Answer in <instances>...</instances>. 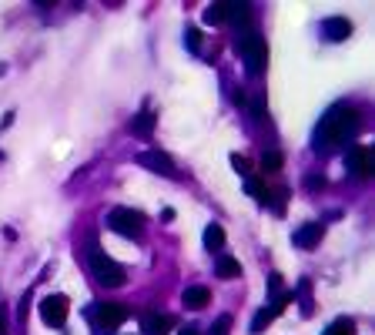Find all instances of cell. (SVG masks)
<instances>
[{
    "label": "cell",
    "mask_w": 375,
    "mask_h": 335,
    "mask_svg": "<svg viewBox=\"0 0 375 335\" xmlns=\"http://www.w3.org/2000/svg\"><path fill=\"white\" fill-rule=\"evenodd\" d=\"M359 131H362L359 111H355V107H345V104H335V107L319 121V128H315V148H338V144L352 141Z\"/></svg>",
    "instance_id": "1"
},
{
    "label": "cell",
    "mask_w": 375,
    "mask_h": 335,
    "mask_svg": "<svg viewBox=\"0 0 375 335\" xmlns=\"http://www.w3.org/2000/svg\"><path fill=\"white\" fill-rule=\"evenodd\" d=\"M238 54H242V61H245V67H248V74H251V78H258L261 71H265L268 47H265V37H261L258 30H251V27H248L245 34L238 37Z\"/></svg>",
    "instance_id": "2"
},
{
    "label": "cell",
    "mask_w": 375,
    "mask_h": 335,
    "mask_svg": "<svg viewBox=\"0 0 375 335\" xmlns=\"http://www.w3.org/2000/svg\"><path fill=\"white\" fill-rule=\"evenodd\" d=\"M91 271H94V278H97V282L104 285V288H121V285H124V278H128V271L121 269V265H117L114 258L107 255V252H101V248L94 245L91 248Z\"/></svg>",
    "instance_id": "3"
},
{
    "label": "cell",
    "mask_w": 375,
    "mask_h": 335,
    "mask_svg": "<svg viewBox=\"0 0 375 335\" xmlns=\"http://www.w3.org/2000/svg\"><path fill=\"white\" fill-rule=\"evenodd\" d=\"M107 225H111V232H117V235L138 238V235L144 232V215L134 211V208H114V211L107 215Z\"/></svg>",
    "instance_id": "4"
},
{
    "label": "cell",
    "mask_w": 375,
    "mask_h": 335,
    "mask_svg": "<svg viewBox=\"0 0 375 335\" xmlns=\"http://www.w3.org/2000/svg\"><path fill=\"white\" fill-rule=\"evenodd\" d=\"M67 312H71L67 295H47L40 302V319H44V325H51V329H61L67 322Z\"/></svg>",
    "instance_id": "5"
},
{
    "label": "cell",
    "mask_w": 375,
    "mask_h": 335,
    "mask_svg": "<svg viewBox=\"0 0 375 335\" xmlns=\"http://www.w3.org/2000/svg\"><path fill=\"white\" fill-rule=\"evenodd\" d=\"M345 165H349V171L355 178H372V171H375L372 148H352L349 155H345Z\"/></svg>",
    "instance_id": "6"
},
{
    "label": "cell",
    "mask_w": 375,
    "mask_h": 335,
    "mask_svg": "<svg viewBox=\"0 0 375 335\" xmlns=\"http://www.w3.org/2000/svg\"><path fill=\"white\" fill-rule=\"evenodd\" d=\"M288 302H292V292H288V288H285V292H278L272 305H268V309H258V315L251 319V332L258 335L261 329H268V325L275 322V315H278V312H282L285 305H288Z\"/></svg>",
    "instance_id": "7"
},
{
    "label": "cell",
    "mask_w": 375,
    "mask_h": 335,
    "mask_svg": "<svg viewBox=\"0 0 375 335\" xmlns=\"http://www.w3.org/2000/svg\"><path fill=\"white\" fill-rule=\"evenodd\" d=\"M128 319V309L124 305H117V302H104L94 309V322L104 325V329H117V325Z\"/></svg>",
    "instance_id": "8"
},
{
    "label": "cell",
    "mask_w": 375,
    "mask_h": 335,
    "mask_svg": "<svg viewBox=\"0 0 375 335\" xmlns=\"http://www.w3.org/2000/svg\"><path fill=\"white\" fill-rule=\"evenodd\" d=\"M138 161H141L148 171H157V175H165V178L174 175V161H171L165 151H144V155H138Z\"/></svg>",
    "instance_id": "9"
},
{
    "label": "cell",
    "mask_w": 375,
    "mask_h": 335,
    "mask_svg": "<svg viewBox=\"0 0 375 335\" xmlns=\"http://www.w3.org/2000/svg\"><path fill=\"white\" fill-rule=\"evenodd\" d=\"M141 329H144V335H168L171 332V315H165V312H144Z\"/></svg>",
    "instance_id": "10"
},
{
    "label": "cell",
    "mask_w": 375,
    "mask_h": 335,
    "mask_svg": "<svg viewBox=\"0 0 375 335\" xmlns=\"http://www.w3.org/2000/svg\"><path fill=\"white\" fill-rule=\"evenodd\" d=\"M322 235H325V225H319V221H309V225H302V228H298L295 245L309 252V248H315L319 242H322Z\"/></svg>",
    "instance_id": "11"
},
{
    "label": "cell",
    "mask_w": 375,
    "mask_h": 335,
    "mask_svg": "<svg viewBox=\"0 0 375 335\" xmlns=\"http://www.w3.org/2000/svg\"><path fill=\"white\" fill-rule=\"evenodd\" d=\"M322 34L325 40H345L352 34V20L349 17H328L322 24Z\"/></svg>",
    "instance_id": "12"
},
{
    "label": "cell",
    "mask_w": 375,
    "mask_h": 335,
    "mask_svg": "<svg viewBox=\"0 0 375 335\" xmlns=\"http://www.w3.org/2000/svg\"><path fill=\"white\" fill-rule=\"evenodd\" d=\"M208 302H211V288H205V285H191V288H184V309H205Z\"/></svg>",
    "instance_id": "13"
},
{
    "label": "cell",
    "mask_w": 375,
    "mask_h": 335,
    "mask_svg": "<svg viewBox=\"0 0 375 335\" xmlns=\"http://www.w3.org/2000/svg\"><path fill=\"white\" fill-rule=\"evenodd\" d=\"M151 128H155V114H151V111H141V114L128 124V131L134 134V138H148V134H151Z\"/></svg>",
    "instance_id": "14"
},
{
    "label": "cell",
    "mask_w": 375,
    "mask_h": 335,
    "mask_svg": "<svg viewBox=\"0 0 375 335\" xmlns=\"http://www.w3.org/2000/svg\"><path fill=\"white\" fill-rule=\"evenodd\" d=\"M215 275L218 278H238L242 275V265H238V258H232V255H225V258H218V265H215Z\"/></svg>",
    "instance_id": "15"
},
{
    "label": "cell",
    "mask_w": 375,
    "mask_h": 335,
    "mask_svg": "<svg viewBox=\"0 0 375 335\" xmlns=\"http://www.w3.org/2000/svg\"><path fill=\"white\" fill-rule=\"evenodd\" d=\"M245 192L251 194V198H258L261 205H272V188H268V184H265L261 178H248Z\"/></svg>",
    "instance_id": "16"
},
{
    "label": "cell",
    "mask_w": 375,
    "mask_h": 335,
    "mask_svg": "<svg viewBox=\"0 0 375 335\" xmlns=\"http://www.w3.org/2000/svg\"><path fill=\"white\" fill-rule=\"evenodd\" d=\"M221 245H225V228H221V225H208L205 228V248L218 252Z\"/></svg>",
    "instance_id": "17"
},
{
    "label": "cell",
    "mask_w": 375,
    "mask_h": 335,
    "mask_svg": "<svg viewBox=\"0 0 375 335\" xmlns=\"http://www.w3.org/2000/svg\"><path fill=\"white\" fill-rule=\"evenodd\" d=\"M325 335H355V322L352 319H338V322H332L325 329Z\"/></svg>",
    "instance_id": "18"
},
{
    "label": "cell",
    "mask_w": 375,
    "mask_h": 335,
    "mask_svg": "<svg viewBox=\"0 0 375 335\" xmlns=\"http://www.w3.org/2000/svg\"><path fill=\"white\" fill-rule=\"evenodd\" d=\"M228 332H232V315H218L208 335H228Z\"/></svg>",
    "instance_id": "19"
},
{
    "label": "cell",
    "mask_w": 375,
    "mask_h": 335,
    "mask_svg": "<svg viewBox=\"0 0 375 335\" xmlns=\"http://www.w3.org/2000/svg\"><path fill=\"white\" fill-rule=\"evenodd\" d=\"M205 24H225V11H221V4H211L205 11Z\"/></svg>",
    "instance_id": "20"
},
{
    "label": "cell",
    "mask_w": 375,
    "mask_h": 335,
    "mask_svg": "<svg viewBox=\"0 0 375 335\" xmlns=\"http://www.w3.org/2000/svg\"><path fill=\"white\" fill-rule=\"evenodd\" d=\"M261 168H265V171H278V168H282V155H278V151H268V155L261 158Z\"/></svg>",
    "instance_id": "21"
},
{
    "label": "cell",
    "mask_w": 375,
    "mask_h": 335,
    "mask_svg": "<svg viewBox=\"0 0 375 335\" xmlns=\"http://www.w3.org/2000/svg\"><path fill=\"white\" fill-rule=\"evenodd\" d=\"M232 168H238V171H245V175H251V161L242 155H232Z\"/></svg>",
    "instance_id": "22"
},
{
    "label": "cell",
    "mask_w": 375,
    "mask_h": 335,
    "mask_svg": "<svg viewBox=\"0 0 375 335\" xmlns=\"http://www.w3.org/2000/svg\"><path fill=\"white\" fill-rule=\"evenodd\" d=\"M198 44H201V34H198V30H188V47L198 51Z\"/></svg>",
    "instance_id": "23"
},
{
    "label": "cell",
    "mask_w": 375,
    "mask_h": 335,
    "mask_svg": "<svg viewBox=\"0 0 375 335\" xmlns=\"http://www.w3.org/2000/svg\"><path fill=\"white\" fill-rule=\"evenodd\" d=\"M322 175H319V178H315V175H311V178H309V188H311V192H315V188H322Z\"/></svg>",
    "instance_id": "24"
},
{
    "label": "cell",
    "mask_w": 375,
    "mask_h": 335,
    "mask_svg": "<svg viewBox=\"0 0 375 335\" xmlns=\"http://www.w3.org/2000/svg\"><path fill=\"white\" fill-rule=\"evenodd\" d=\"M0 335H7V322H4V309H0Z\"/></svg>",
    "instance_id": "25"
},
{
    "label": "cell",
    "mask_w": 375,
    "mask_h": 335,
    "mask_svg": "<svg viewBox=\"0 0 375 335\" xmlns=\"http://www.w3.org/2000/svg\"><path fill=\"white\" fill-rule=\"evenodd\" d=\"M181 335H198V332H194V329H181Z\"/></svg>",
    "instance_id": "26"
},
{
    "label": "cell",
    "mask_w": 375,
    "mask_h": 335,
    "mask_svg": "<svg viewBox=\"0 0 375 335\" xmlns=\"http://www.w3.org/2000/svg\"><path fill=\"white\" fill-rule=\"evenodd\" d=\"M4 71H7V64H0V74H4Z\"/></svg>",
    "instance_id": "27"
}]
</instances>
